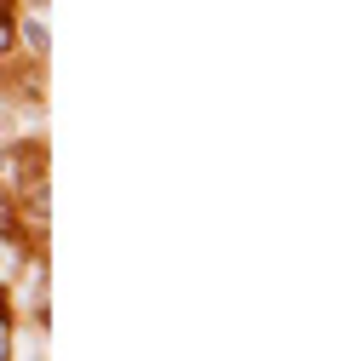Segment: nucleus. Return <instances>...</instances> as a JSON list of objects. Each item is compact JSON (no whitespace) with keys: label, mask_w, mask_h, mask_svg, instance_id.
Segmentation results:
<instances>
[{"label":"nucleus","mask_w":344,"mask_h":361,"mask_svg":"<svg viewBox=\"0 0 344 361\" xmlns=\"http://www.w3.org/2000/svg\"><path fill=\"white\" fill-rule=\"evenodd\" d=\"M23 35H29V47H47V23H40V18H29Z\"/></svg>","instance_id":"nucleus-1"},{"label":"nucleus","mask_w":344,"mask_h":361,"mask_svg":"<svg viewBox=\"0 0 344 361\" xmlns=\"http://www.w3.org/2000/svg\"><path fill=\"white\" fill-rule=\"evenodd\" d=\"M0 361H6V315H0Z\"/></svg>","instance_id":"nucleus-2"},{"label":"nucleus","mask_w":344,"mask_h":361,"mask_svg":"<svg viewBox=\"0 0 344 361\" xmlns=\"http://www.w3.org/2000/svg\"><path fill=\"white\" fill-rule=\"evenodd\" d=\"M6 40H12V29H6V18H0V52H6Z\"/></svg>","instance_id":"nucleus-3"}]
</instances>
